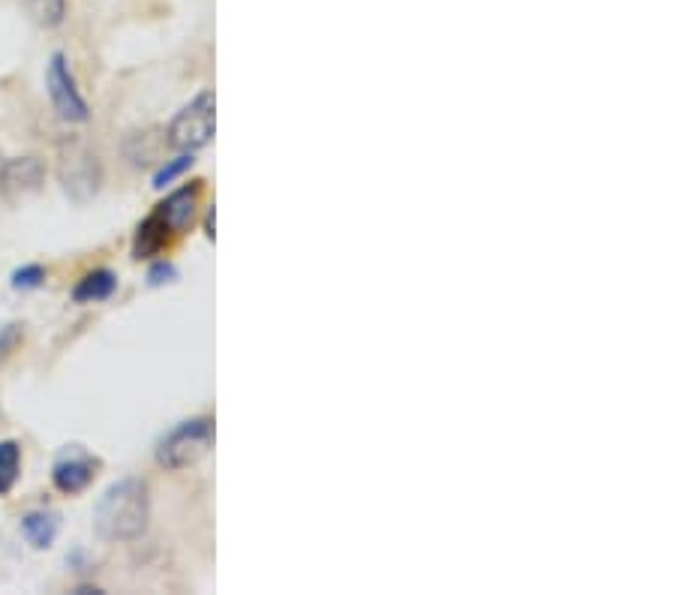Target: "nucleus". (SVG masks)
I'll return each mask as SVG.
<instances>
[{
    "mask_svg": "<svg viewBox=\"0 0 676 595\" xmlns=\"http://www.w3.org/2000/svg\"><path fill=\"white\" fill-rule=\"evenodd\" d=\"M148 484L141 479H121L96 502L94 533L103 541H133L148 529Z\"/></svg>",
    "mask_w": 676,
    "mask_h": 595,
    "instance_id": "f257e3e1",
    "label": "nucleus"
},
{
    "mask_svg": "<svg viewBox=\"0 0 676 595\" xmlns=\"http://www.w3.org/2000/svg\"><path fill=\"white\" fill-rule=\"evenodd\" d=\"M217 129V96L214 91H202L190 105H184L169 124V145L181 153L202 151Z\"/></svg>",
    "mask_w": 676,
    "mask_h": 595,
    "instance_id": "f03ea898",
    "label": "nucleus"
},
{
    "mask_svg": "<svg viewBox=\"0 0 676 595\" xmlns=\"http://www.w3.org/2000/svg\"><path fill=\"white\" fill-rule=\"evenodd\" d=\"M210 445H214V421L190 419L160 439L157 464L163 469H187L208 455Z\"/></svg>",
    "mask_w": 676,
    "mask_h": 595,
    "instance_id": "7ed1b4c3",
    "label": "nucleus"
},
{
    "mask_svg": "<svg viewBox=\"0 0 676 595\" xmlns=\"http://www.w3.org/2000/svg\"><path fill=\"white\" fill-rule=\"evenodd\" d=\"M46 88L48 96H51V105H55V112H58L64 121H70V124H84V121L91 117L84 96L79 94V88H76V76H72L70 64H67V58H64L60 52H55L51 60H48Z\"/></svg>",
    "mask_w": 676,
    "mask_h": 595,
    "instance_id": "20e7f679",
    "label": "nucleus"
},
{
    "mask_svg": "<svg viewBox=\"0 0 676 595\" xmlns=\"http://www.w3.org/2000/svg\"><path fill=\"white\" fill-rule=\"evenodd\" d=\"M100 163L91 151L84 148H72L70 157H64V165H60V181H64V190L70 193L76 202H88L91 196H96L100 190Z\"/></svg>",
    "mask_w": 676,
    "mask_h": 595,
    "instance_id": "39448f33",
    "label": "nucleus"
},
{
    "mask_svg": "<svg viewBox=\"0 0 676 595\" xmlns=\"http://www.w3.org/2000/svg\"><path fill=\"white\" fill-rule=\"evenodd\" d=\"M96 469H100V460L84 455L79 445H72L70 451H64L58 457V464L51 469V481H55V488L60 493L76 496V493H82L96 479Z\"/></svg>",
    "mask_w": 676,
    "mask_h": 595,
    "instance_id": "423d86ee",
    "label": "nucleus"
},
{
    "mask_svg": "<svg viewBox=\"0 0 676 595\" xmlns=\"http://www.w3.org/2000/svg\"><path fill=\"white\" fill-rule=\"evenodd\" d=\"M43 178H46V165L36 157H15V160H7L0 169V190L10 198L27 196V193H36L43 187Z\"/></svg>",
    "mask_w": 676,
    "mask_h": 595,
    "instance_id": "0eeeda50",
    "label": "nucleus"
},
{
    "mask_svg": "<svg viewBox=\"0 0 676 595\" xmlns=\"http://www.w3.org/2000/svg\"><path fill=\"white\" fill-rule=\"evenodd\" d=\"M196 208L198 184H193V187H181L177 193H172V196L165 198L163 205L157 208V214L163 217L165 226H169L172 232H184V229H190L193 220H196Z\"/></svg>",
    "mask_w": 676,
    "mask_h": 595,
    "instance_id": "6e6552de",
    "label": "nucleus"
},
{
    "mask_svg": "<svg viewBox=\"0 0 676 595\" xmlns=\"http://www.w3.org/2000/svg\"><path fill=\"white\" fill-rule=\"evenodd\" d=\"M60 533V514L58 512H31L22 517V536L24 541L36 550H48L55 545V538Z\"/></svg>",
    "mask_w": 676,
    "mask_h": 595,
    "instance_id": "1a4fd4ad",
    "label": "nucleus"
},
{
    "mask_svg": "<svg viewBox=\"0 0 676 595\" xmlns=\"http://www.w3.org/2000/svg\"><path fill=\"white\" fill-rule=\"evenodd\" d=\"M169 226L160 214H151L148 220L139 222L136 238H133V259H151L160 256V250L169 244Z\"/></svg>",
    "mask_w": 676,
    "mask_h": 595,
    "instance_id": "9d476101",
    "label": "nucleus"
},
{
    "mask_svg": "<svg viewBox=\"0 0 676 595\" xmlns=\"http://www.w3.org/2000/svg\"><path fill=\"white\" fill-rule=\"evenodd\" d=\"M117 289V277L108 268H96L91 274H84L82 281L76 283L72 289V301L76 304H96L112 298Z\"/></svg>",
    "mask_w": 676,
    "mask_h": 595,
    "instance_id": "9b49d317",
    "label": "nucleus"
},
{
    "mask_svg": "<svg viewBox=\"0 0 676 595\" xmlns=\"http://www.w3.org/2000/svg\"><path fill=\"white\" fill-rule=\"evenodd\" d=\"M19 469H22V448L12 439H3L0 443V496H7L15 488Z\"/></svg>",
    "mask_w": 676,
    "mask_h": 595,
    "instance_id": "f8f14e48",
    "label": "nucleus"
},
{
    "mask_svg": "<svg viewBox=\"0 0 676 595\" xmlns=\"http://www.w3.org/2000/svg\"><path fill=\"white\" fill-rule=\"evenodd\" d=\"M27 12L34 15L36 24H46V27H55L64 19V10H67V0H24Z\"/></svg>",
    "mask_w": 676,
    "mask_h": 595,
    "instance_id": "ddd939ff",
    "label": "nucleus"
},
{
    "mask_svg": "<svg viewBox=\"0 0 676 595\" xmlns=\"http://www.w3.org/2000/svg\"><path fill=\"white\" fill-rule=\"evenodd\" d=\"M193 153H181V157H175V160H165V165L153 175V190H165L169 184H175L177 178L187 175L190 169H193Z\"/></svg>",
    "mask_w": 676,
    "mask_h": 595,
    "instance_id": "4468645a",
    "label": "nucleus"
},
{
    "mask_svg": "<svg viewBox=\"0 0 676 595\" xmlns=\"http://www.w3.org/2000/svg\"><path fill=\"white\" fill-rule=\"evenodd\" d=\"M46 283V268L43 265H24L12 274V289L19 293H31V289H39Z\"/></svg>",
    "mask_w": 676,
    "mask_h": 595,
    "instance_id": "2eb2a0df",
    "label": "nucleus"
},
{
    "mask_svg": "<svg viewBox=\"0 0 676 595\" xmlns=\"http://www.w3.org/2000/svg\"><path fill=\"white\" fill-rule=\"evenodd\" d=\"M22 337H24V331L19 322H10V325L0 328V362H3V358H10L12 352L19 350Z\"/></svg>",
    "mask_w": 676,
    "mask_h": 595,
    "instance_id": "dca6fc26",
    "label": "nucleus"
},
{
    "mask_svg": "<svg viewBox=\"0 0 676 595\" xmlns=\"http://www.w3.org/2000/svg\"><path fill=\"white\" fill-rule=\"evenodd\" d=\"M175 281H177V268L172 262H153L151 271H148V286H151V289H160L165 283Z\"/></svg>",
    "mask_w": 676,
    "mask_h": 595,
    "instance_id": "f3484780",
    "label": "nucleus"
},
{
    "mask_svg": "<svg viewBox=\"0 0 676 595\" xmlns=\"http://www.w3.org/2000/svg\"><path fill=\"white\" fill-rule=\"evenodd\" d=\"M214 226H217V208H214V205H210L208 208V217H205V234H208L210 241H214Z\"/></svg>",
    "mask_w": 676,
    "mask_h": 595,
    "instance_id": "a211bd4d",
    "label": "nucleus"
}]
</instances>
